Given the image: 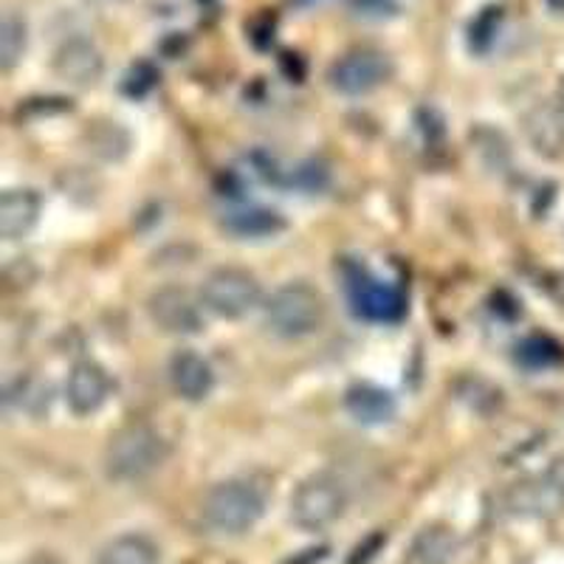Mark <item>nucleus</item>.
<instances>
[{
    "label": "nucleus",
    "mask_w": 564,
    "mask_h": 564,
    "mask_svg": "<svg viewBox=\"0 0 564 564\" xmlns=\"http://www.w3.org/2000/svg\"><path fill=\"white\" fill-rule=\"evenodd\" d=\"M269 494L251 477H229L200 500V522L218 536H240L263 520Z\"/></svg>",
    "instance_id": "nucleus-1"
},
{
    "label": "nucleus",
    "mask_w": 564,
    "mask_h": 564,
    "mask_svg": "<svg viewBox=\"0 0 564 564\" xmlns=\"http://www.w3.org/2000/svg\"><path fill=\"white\" fill-rule=\"evenodd\" d=\"M170 457V443L150 423H124L105 446V471L116 482H141L153 477Z\"/></svg>",
    "instance_id": "nucleus-2"
},
{
    "label": "nucleus",
    "mask_w": 564,
    "mask_h": 564,
    "mask_svg": "<svg viewBox=\"0 0 564 564\" xmlns=\"http://www.w3.org/2000/svg\"><path fill=\"white\" fill-rule=\"evenodd\" d=\"M263 319L280 339H305L325 325L327 302L308 282H285L265 300Z\"/></svg>",
    "instance_id": "nucleus-3"
},
{
    "label": "nucleus",
    "mask_w": 564,
    "mask_h": 564,
    "mask_svg": "<svg viewBox=\"0 0 564 564\" xmlns=\"http://www.w3.org/2000/svg\"><path fill=\"white\" fill-rule=\"evenodd\" d=\"M347 511V488L339 477L319 471L311 475L291 494V522L300 531L319 533L336 525Z\"/></svg>",
    "instance_id": "nucleus-4"
},
{
    "label": "nucleus",
    "mask_w": 564,
    "mask_h": 564,
    "mask_svg": "<svg viewBox=\"0 0 564 564\" xmlns=\"http://www.w3.org/2000/svg\"><path fill=\"white\" fill-rule=\"evenodd\" d=\"M200 300L209 314L220 319H243L263 302V285L251 271L238 265L215 269L200 285Z\"/></svg>",
    "instance_id": "nucleus-5"
},
{
    "label": "nucleus",
    "mask_w": 564,
    "mask_h": 564,
    "mask_svg": "<svg viewBox=\"0 0 564 564\" xmlns=\"http://www.w3.org/2000/svg\"><path fill=\"white\" fill-rule=\"evenodd\" d=\"M204 300L184 285L155 289L148 300V314L161 334L195 336L204 330Z\"/></svg>",
    "instance_id": "nucleus-6"
},
{
    "label": "nucleus",
    "mask_w": 564,
    "mask_h": 564,
    "mask_svg": "<svg viewBox=\"0 0 564 564\" xmlns=\"http://www.w3.org/2000/svg\"><path fill=\"white\" fill-rule=\"evenodd\" d=\"M392 77V63L384 52L376 48H356L330 65V85L345 97H367Z\"/></svg>",
    "instance_id": "nucleus-7"
},
{
    "label": "nucleus",
    "mask_w": 564,
    "mask_h": 564,
    "mask_svg": "<svg viewBox=\"0 0 564 564\" xmlns=\"http://www.w3.org/2000/svg\"><path fill=\"white\" fill-rule=\"evenodd\" d=\"M506 511L520 520H551L564 511V491L547 471L525 477L506 491Z\"/></svg>",
    "instance_id": "nucleus-8"
},
{
    "label": "nucleus",
    "mask_w": 564,
    "mask_h": 564,
    "mask_svg": "<svg viewBox=\"0 0 564 564\" xmlns=\"http://www.w3.org/2000/svg\"><path fill=\"white\" fill-rule=\"evenodd\" d=\"M52 68L63 83L74 88H90L105 74V57L99 45L88 37H68L54 52Z\"/></svg>",
    "instance_id": "nucleus-9"
},
{
    "label": "nucleus",
    "mask_w": 564,
    "mask_h": 564,
    "mask_svg": "<svg viewBox=\"0 0 564 564\" xmlns=\"http://www.w3.org/2000/svg\"><path fill=\"white\" fill-rule=\"evenodd\" d=\"M110 376L97 361H77L65 379V404L74 415L85 417L102 410L110 398Z\"/></svg>",
    "instance_id": "nucleus-10"
},
{
    "label": "nucleus",
    "mask_w": 564,
    "mask_h": 564,
    "mask_svg": "<svg viewBox=\"0 0 564 564\" xmlns=\"http://www.w3.org/2000/svg\"><path fill=\"white\" fill-rule=\"evenodd\" d=\"M170 384L178 398L189 404H200L215 390V370L200 352L178 350L170 359Z\"/></svg>",
    "instance_id": "nucleus-11"
},
{
    "label": "nucleus",
    "mask_w": 564,
    "mask_h": 564,
    "mask_svg": "<svg viewBox=\"0 0 564 564\" xmlns=\"http://www.w3.org/2000/svg\"><path fill=\"white\" fill-rule=\"evenodd\" d=\"M350 300L356 314L372 322H395L398 316L404 314L401 294L384 285V282L361 274V271L350 280Z\"/></svg>",
    "instance_id": "nucleus-12"
},
{
    "label": "nucleus",
    "mask_w": 564,
    "mask_h": 564,
    "mask_svg": "<svg viewBox=\"0 0 564 564\" xmlns=\"http://www.w3.org/2000/svg\"><path fill=\"white\" fill-rule=\"evenodd\" d=\"M40 209L43 200L29 186H18V189H7L0 195V235L3 240H20L26 238L29 231L37 226Z\"/></svg>",
    "instance_id": "nucleus-13"
},
{
    "label": "nucleus",
    "mask_w": 564,
    "mask_h": 564,
    "mask_svg": "<svg viewBox=\"0 0 564 564\" xmlns=\"http://www.w3.org/2000/svg\"><path fill=\"white\" fill-rule=\"evenodd\" d=\"M525 135L531 148L545 159H558L564 153V113L558 105L539 102L525 113Z\"/></svg>",
    "instance_id": "nucleus-14"
},
{
    "label": "nucleus",
    "mask_w": 564,
    "mask_h": 564,
    "mask_svg": "<svg viewBox=\"0 0 564 564\" xmlns=\"http://www.w3.org/2000/svg\"><path fill=\"white\" fill-rule=\"evenodd\" d=\"M220 226L240 240H263L280 235L285 229V220L265 206H235V209L224 212Z\"/></svg>",
    "instance_id": "nucleus-15"
},
{
    "label": "nucleus",
    "mask_w": 564,
    "mask_h": 564,
    "mask_svg": "<svg viewBox=\"0 0 564 564\" xmlns=\"http://www.w3.org/2000/svg\"><path fill=\"white\" fill-rule=\"evenodd\" d=\"M460 553V539L449 525H426L415 533L410 545L412 564H452Z\"/></svg>",
    "instance_id": "nucleus-16"
},
{
    "label": "nucleus",
    "mask_w": 564,
    "mask_h": 564,
    "mask_svg": "<svg viewBox=\"0 0 564 564\" xmlns=\"http://www.w3.org/2000/svg\"><path fill=\"white\" fill-rule=\"evenodd\" d=\"M345 406L352 417L365 426H381L395 417V401L387 390L372 384H356L347 390Z\"/></svg>",
    "instance_id": "nucleus-17"
},
{
    "label": "nucleus",
    "mask_w": 564,
    "mask_h": 564,
    "mask_svg": "<svg viewBox=\"0 0 564 564\" xmlns=\"http://www.w3.org/2000/svg\"><path fill=\"white\" fill-rule=\"evenodd\" d=\"M97 564H161V551L144 533H122L97 553Z\"/></svg>",
    "instance_id": "nucleus-18"
},
{
    "label": "nucleus",
    "mask_w": 564,
    "mask_h": 564,
    "mask_svg": "<svg viewBox=\"0 0 564 564\" xmlns=\"http://www.w3.org/2000/svg\"><path fill=\"white\" fill-rule=\"evenodd\" d=\"M26 43H29L26 20L9 9V12L3 14V23H0V68L7 70V74L20 63V59H23V54H26Z\"/></svg>",
    "instance_id": "nucleus-19"
},
{
    "label": "nucleus",
    "mask_w": 564,
    "mask_h": 564,
    "mask_svg": "<svg viewBox=\"0 0 564 564\" xmlns=\"http://www.w3.org/2000/svg\"><path fill=\"white\" fill-rule=\"evenodd\" d=\"M522 361H528L531 367H547V365H556L562 361V347L553 345L551 339H531L528 345H522Z\"/></svg>",
    "instance_id": "nucleus-20"
},
{
    "label": "nucleus",
    "mask_w": 564,
    "mask_h": 564,
    "mask_svg": "<svg viewBox=\"0 0 564 564\" xmlns=\"http://www.w3.org/2000/svg\"><path fill=\"white\" fill-rule=\"evenodd\" d=\"M497 23H500V9H482L480 18L471 23V43L477 45V48H486L488 40L494 37V32H497Z\"/></svg>",
    "instance_id": "nucleus-21"
},
{
    "label": "nucleus",
    "mask_w": 564,
    "mask_h": 564,
    "mask_svg": "<svg viewBox=\"0 0 564 564\" xmlns=\"http://www.w3.org/2000/svg\"><path fill=\"white\" fill-rule=\"evenodd\" d=\"M352 12L365 20H387L398 14L395 0H352Z\"/></svg>",
    "instance_id": "nucleus-22"
},
{
    "label": "nucleus",
    "mask_w": 564,
    "mask_h": 564,
    "mask_svg": "<svg viewBox=\"0 0 564 564\" xmlns=\"http://www.w3.org/2000/svg\"><path fill=\"white\" fill-rule=\"evenodd\" d=\"M547 477H551V480L564 491V455H558L556 460L551 463V468H547Z\"/></svg>",
    "instance_id": "nucleus-23"
},
{
    "label": "nucleus",
    "mask_w": 564,
    "mask_h": 564,
    "mask_svg": "<svg viewBox=\"0 0 564 564\" xmlns=\"http://www.w3.org/2000/svg\"><path fill=\"white\" fill-rule=\"evenodd\" d=\"M547 3H551V7L556 9V12H564V0H547Z\"/></svg>",
    "instance_id": "nucleus-24"
},
{
    "label": "nucleus",
    "mask_w": 564,
    "mask_h": 564,
    "mask_svg": "<svg viewBox=\"0 0 564 564\" xmlns=\"http://www.w3.org/2000/svg\"><path fill=\"white\" fill-rule=\"evenodd\" d=\"M300 7H314V3H322V0H296Z\"/></svg>",
    "instance_id": "nucleus-25"
},
{
    "label": "nucleus",
    "mask_w": 564,
    "mask_h": 564,
    "mask_svg": "<svg viewBox=\"0 0 564 564\" xmlns=\"http://www.w3.org/2000/svg\"><path fill=\"white\" fill-rule=\"evenodd\" d=\"M558 99L564 102V79H562V85H558Z\"/></svg>",
    "instance_id": "nucleus-26"
}]
</instances>
